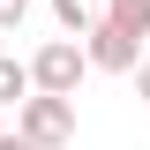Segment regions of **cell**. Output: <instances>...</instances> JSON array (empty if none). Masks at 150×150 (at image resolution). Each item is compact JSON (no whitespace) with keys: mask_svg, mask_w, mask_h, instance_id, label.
Returning a JSON list of instances; mask_svg holds the SVG:
<instances>
[{"mask_svg":"<svg viewBox=\"0 0 150 150\" xmlns=\"http://www.w3.org/2000/svg\"><path fill=\"white\" fill-rule=\"evenodd\" d=\"M15 135L30 150H60V143H75V98H45V90H30L15 105Z\"/></svg>","mask_w":150,"mask_h":150,"instance_id":"1","label":"cell"},{"mask_svg":"<svg viewBox=\"0 0 150 150\" xmlns=\"http://www.w3.org/2000/svg\"><path fill=\"white\" fill-rule=\"evenodd\" d=\"M83 75H90V53H83L75 38H53V45L30 53V90H45V98H75Z\"/></svg>","mask_w":150,"mask_h":150,"instance_id":"2","label":"cell"},{"mask_svg":"<svg viewBox=\"0 0 150 150\" xmlns=\"http://www.w3.org/2000/svg\"><path fill=\"white\" fill-rule=\"evenodd\" d=\"M83 53H90V68H105V75H135L143 68V38H128L120 23L98 15L90 30H83Z\"/></svg>","mask_w":150,"mask_h":150,"instance_id":"3","label":"cell"},{"mask_svg":"<svg viewBox=\"0 0 150 150\" xmlns=\"http://www.w3.org/2000/svg\"><path fill=\"white\" fill-rule=\"evenodd\" d=\"M23 98H30V60L0 53V105H23Z\"/></svg>","mask_w":150,"mask_h":150,"instance_id":"4","label":"cell"},{"mask_svg":"<svg viewBox=\"0 0 150 150\" xmlns=\"http://www.w3.org/2000/svg\"><path fill=\"white\" fill-rule=\"evenodd\" d=\"M98 8H105V0H53V15H60V30H68V38H83V30H90V23H98Z\"/></svg>","mask_w":150,"mask_h":150,"instance_id":"5","label":"cell"},{"mask_svg":"<svg viewBox=\"0 0 150 150\" xmlns=\"http://www.w3.org/2000/svg\"><path fill=\"white\" fill-rule=\"evenodd\" d=\"M105 23H120L128 38H150V0H120V8H105Z\"/></svg>","mask_w":150,"mask_h":150,"instance_id":"6","label":"cell"},{"mask_svg":"<svg viewBox=\"0 0 150 150\" xmlns=\"http://www.w3.org/2000/svg\"><path fill=\"white\" fill-rule=\"evenodd\" d=\"M23 15H30V0H0V30H15Z\"/></svg>","mask_w":150,"mask_h":150,"instance_id":"7","label":"cell"},{"mask_svg":"<svg viewBox=\"0 0 150 150\" xmlns=\"http://www.w3.org/2000/svg\"><path fill=\"white\" fill-rule=\"evenodd\" d=\"M135 98H143V105H150V60H143V68H135Z\"/></svg>","mask_w":150,"mask_h":150,"instance_id":"8","label":"cell"},{"mask_svg":"<svg viewBox=\"0 0 150 150\" xmlns=\"http://www.w3.org/2000/svg\"><path fill=\"white\" fill-rule=\"evenodd\" d=\"M0 150H30V143H23V135H0Z\"/></svg>","mask_w":150,"mask_h":150,"instance_id":"9","label":"cell"},{"mask_svg":"<svg viewBox=\"0 0 150 150\" xmlns=\"http://www.w3.org/2000/svg\"><path fill=\"white\" fill-rule=\"evenodd\" d=\"M105 8H120V0H105Z\"/></svg>","mask_w":150,"mask_h":150,"instance_id":"10","label":"cell"}]
</instances>
